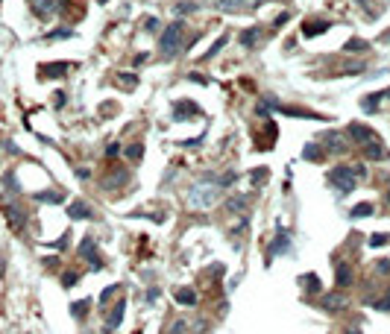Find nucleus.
<instances>
[{"label": "nucleus", "instance_id": "38", "mask_svg": "<svg viewBox=\"0 0 390 334\" xmlns=\"http://www.w3.org/2000/svg\"><path fill=\"white\" fill-rule=\"evenodd\" d=\"M47 41H56V38H73V30H53V33L44 35Z\"/></svg>", "mask_w": 390, "mask_h": 334}, {"label": "nucleus", "instance_id": "33", "mask_svg": "<svg viewBox=\"0 0 390 334\" xmlns=\"http://www.w3.org/2000/svg\"><path fill=\"white\" fill-rule=\"evenodd\" d=\"M388 243H390V234H388V232L370 234V246H373V249H379V246H388Z\"/></svg>", "mask_w": 390, "mask_h": 334}, {"label": "nucleus", "instance_id": "47", "mask_svg": "<svg viewBox=\"0 0 390 334\" xmlns=\"http://www.w3.org/2000/svg\"><path fill=\"white\" fill-rule=\"evenodd\" d=\"M173 334H188V326H185V323H176V326H173Z\"/></svg>", "mask_w": 390, "mask_h": 334}, {"label": "nucleus", "instance_id": "3", "mask_svg": "<svg viewBox=\"0 0 390 334\" xmlns=\"http://www.w3.org/2000/svg\"><path fill=\"white\" fill-rule=\"evenodd\" d=\"M220 197V185H214V182H196L191 185V191H188V202L194 205V208H208V205H214Z\"/></svg>", "mask_w": 390, "mask_h": 334}, {"label": "nucleus", "instance_id": "50", "mask_svg": "<svg viewBox=\"0 0 390 334\" xmlns=\"http://www.w3.org/2000/svg\"><path fill=\"white\" fill-rule=\"evenodd\" d=\"M382 97H388V100H390V88H388V91H385V94H382Z\"/></svg>", "mask_w": 390, "mask_h": 334}, {"label": "nucleus", "instance_id": "32", "mask_svg": "<svg viewBox=\"0 0 390 334\" xmlns=\"http://www.w3.org/2000/svg\"><path fill=\"white\" fill-rule=\"evenodd\" d=\"M127 159H130V162H141V159H144V144H141V141H135V144L127 147Z\"/></svg>", "mask_w": 390, "mask_h": 334}, {"label": "nucleus", "instance_id": "6", "mask_svg": "<svg viewBox=\"0 0 390 334\" xmlns=\"http://www.w3.org/2000/svg\"><path fill=\"white\" fill-rule=\"evenodd\" d=\"M79 255L91 264V270H103V255H100V249H97V240H94V234H85L82 240H79Z\"/></svg>", "mask_w": 390, "mask_h": 334}, {"label": "nucleus", "instance_id": "46", "mask_svg": "<svg viewBox=\"0 0 390 334\" xmlns=\"http://www.w3.org/2000/svg\"><path fill=\"white\" fill-rule=\"evenodd\" d=\"M235 3H238V0H217L220 9H235Z\"/></svg>", "mask_w": 390, "mask_h": 334}, {"label": "nucleus", "instance_id": "39", "mask_svg": "<svg viewBox=\"0 0 390 334\" xmlns=\"http://www.w3.org/2000/svg\"><path fill=\"white\" fill-rule=\"evenodd\" d=\"M196 9H199L196 3H176V15H191Z\"/></svg>", "mask_w": 390, "mask_h": 334}, {"label": "nucleus", "instance_id": "34", "mask_svg": "<svg viewBox=\"0 0 390 334\" xmlns=\"http://www.w3.org/2000/svg\"><path fill=\"white\" fill-rule=\"evenodd\" d=\"M264 179H267V167H256V170L250 173V182H253L256 188H261V185H264Z\"/></svg>", "mask_w": 390, "mask_h": 334}, {"label": "nucleus", "instance_id": "27", "mask_svg": "<svg viewBox=\"0 0 390 334\" xmlns=\"http://www.w3.org/2000/svg\"><path fill=\"white\" fill-rule=\"evenodd\" d=\"M88 311H91V299H76L70 305V317H76V320L88 317Z\"/></svg>", "mask_w": 390, "mask_h": 334}, {"label": "nucleus", "instance_id": "4", "mask_svg": "<svg viewBox=\"0 0 390 334\" xmlns=\"http://www.w3.org/2000/svg\"><path fill=\"white\" fill-rule=\"evenodd\" d=\"M3 214H6V223H9L15 232H24V229H27V223H30L27 208H24V205H18V202H12V200L3 202Z\"/></svg>", "mask_w": 390, "mask_h": 334}, {"label": "nucleus", "instance_id": "17", "mask_svg": "<svg viewBox=\"0 0 390 334\" xmlns=\"http://www.w3.org/2000/svg\"><path fill=\"white\" fill-rule=\"evenodd\" d=\"M223 208H226V214H247L250 211V197L247 194H235V197H229L223 202Z\"/></svg>", "mask_w": 390, "mask_h": 334}, {"label": "nucleus", "instance_id": "9", "mask_svg": "<svg viewBox=\"0 0 390 334\" xmlns=\"http://www.w3.org/2000/svg\"><path fill=\"white\" fill-rule=\"evenodd\" d=\"M346 138H349L352 144H358V147H364V144L376 141L379 135L373 132L370 126H364V123H349V126H346Z\"/></svg>", "mask_w": 390, "mask_h": 334}, {"label": "nucleus", "instance_id": "42", "mask_svg": "<svg viewBox=\"0 0 390 334\" xmlns=\"http://www.w3.org/2000/svg\"><path fill=\"white\" fill-rule=\"evenodd\" d=\"M118 153H121V144H106V156L109 159H115Z\"/></svg>", "mask_w": 390, "mask_h": 334}, {"label": "nucleus", "instance_id": "11", "mask_svg": "<svg viewBox=\"0 0 390 334\" xmlns=\"http://www.w3.org/2000/svg\"><path fill=\"white\" fill-rule=\"evenodd\" d=\"M361 153H364V159L367 162H388L390 159V153H388V147L376 138V141H370V144H364L361 147Z\"/></svg>", "mask_w": 390, "mask_h": 334}, {"label": "nucleus", "instance_id": "15", "mask_svg": "<svg viewBox=\"0 0 390 334\" xmlns=\"http://www.w3.org/2000/svg\"><path fill=\"white\" fill-rule=\"evenodd\" d=\"M352 281H355V273H352V267H349L346 261L334 267V284H337V290H346V287H352Z\"/></svg>", "mask_w": 390, "mask_h": 334}, {"label": "nucleus", "instance_id": "14", "mask_svg": "<svg viewBox=\"0 0 390 334\" xmlns=\"http://www.w3.org/2000/svg\"><path fill=\"white\" fill-rule=\"evenodd\" d=\"M320 308H323V311H328V314H337V311H343V308H346V296H343V290L320 296Z\"/></svg>", "mask_w": 390, "mask_h": 334}, {"label": "nucleus", "instance_id": "24", "mask_svg": "<svg viewBox=\"0 0 390 334\" xmlns=\"http://www.w3.org/2000/svg\"><path fill=\"white\" fill-rule=\"evenodd\" d=\"M325 156H328V153L323 150V144H305V150H302V159H305V162H317V165H320Z\"/></svg>", "mask_w": 390, "mask_h": 334}, {"label": "nucleus", "instance_id": "13", "mask_svg": "<svg viewBox=\"0 0 390 334\" xmlns=\"http://www.w3.org/2000/svg\"><path fill=\"white\" fill-rule=\"evenodd\" d=\"M124 317H127V299H118L115 305H112V314H106V329H109V332L121 329Z\"/></svg>", "mask_w": 390, "mask_h": 334}, {"label": "nucleus", "instance_id": "7", "mask_svg": "<svg viewBox=\"0 0 390 334\" xmlns=\"http://www.w3.org/2000/svg\"><path fill=\"white\" fill-rule=\"evenodd\" d=\"M199 114H202V109H199L194 100H176V103H173V120H176V123L196 120Z\"/></svg>", "mask_w": 390, "mask_h": 334}, {"label": "nucleus", "instance_id": "49", "mask_svg": "<svg viewBox=\"0 0 390 334\" xmlns=\"http://www.w3.org/2000/svg\"><path fill=\"white\" fill-rule=\"evenodd\" d=\"M343 334H364V332H361V329H355V326H352V329H343Z\"/></svg>", "mask_w": 390, "mask_h": 334}, {"label": "nucleus", "instance_id": "29", "mask_svg": "<svg viewBox=\"0 0 390 334\" xmlns=\"http://www.w3.org/2000/svg\"><path fill=\"white\" fill-rule=\"evenodd\" d=\"M370 308H376V311H390V287L382 293V296H373V299H370Z\"/></svg>", "mask_w": 390, "mask_h": 334}, {"label": "nucleus", "instance_id": "23", "mask_svg": "<svg viewBox=\"0 0 390 334\" xmlns=\"http://www.w3.org/2000/svg\"><path fill=\"white\" fill-rule=\"evenodd\" d=\"M130 179V173H127V167H112V176H106V182H103V188H118V185H124Z\"/></svg>", "mask_w": 390, "mask_h": 334}, {"label": "nucleus", "instance_id": "2", "mask_svg": "<svg viewBox=\"0 0 390 334\" xmlns=\"http://www.w3.org/2000/svg\"><path fill=\"white\" fill-rule=\"evenodd\" d=\"M182 35H185V24H182V18L179 21H173V24H167L159 35V50H162L164 59H170L176 50H179V44H182Z\"/></svg>", "mask_w": 390, "mask_h": 334}, {"label": "nucleus", "instance_id": "31", "mask_svg": "<svg viewBox=\"0 0 390 334\" xmlns=\"http://www.w3.org/2000/svg\"><path fill=\"white\" fill-rule=\"evenodd\" d=\"M379 100H382V94H367V97L361 100V109L373 114V111H379Z\"/></svg>", "mask_w": 390, "mask_h": 334}, {"label": "nucleus", "instance_id": "51", "mask_svg": "<svg viewBox=\"0 0 390 334\" xmlns=\"http://www.w3.org/2000/svg\"><path fill=\"white\" fill-rule=\"evenodd\" d=\"M388 205H390V188H388Z\"/></svg>", "mask_w": 390, "mask_h": 334}, {"label": "nucleus", "instance_id": "35", "mask_svg": "<svg viewBox=\"0 0 390 334\" xmlns=\"http://www.w3.org/2000/svg\"><path fill=\"white\" fill-rule=\"evenodd\" d=\"M76 281H79V273H76V270H65V273H62V287H73Z\"/></svg>", "mask_w": 390, "mask_h": 334}, {"label": "nucleus", "instance_id": "44", "mask_svg": "<svg viewBox=\"0 0 390 334\" xmlns=\"http://www.w3.org/2000/svg\"><path fill=\"white\" fill-rule=\"evenodd\" d=\"M238 3H241L244 9H259L261 6V0H238Z\"/></svg>", "mask_w": 390, "mask_h": 334}, {"label": "nucleus", "instance_id": "10", "mask_svg": "<svg viewBox=\"0 0 390 334\" xmlns=\"http://www.w3.org/2000/svg\"><path fill=\"white\" fill-rule=\"evenodd\" d=\"M30 9L38 21H50L59 12V0H30Z\"/></svg>", "mask_w": 390, "mask_h": 334}, {"label": "nucleus", "instance_id": "41", "mask_svg": "<svg viewBox=\"0 0 390 334\" xmlns=\"http://www.w3.org/2000/svg\"><path fill=\"white\" fill-rule=\"evenodd\" d=\"M376 273H379V276H388V273H390V261H388V258H379V264H376Z\"/></svg>", "mask_w": 390, "mask_h": 334}, {"label": "nucleus", "instance_id": "48", "mask_svg": "<svg viewBox=\"0 0 390 334\" xmlns=\"http://www.w3.org/2000/svg\"><path fill=\"white\" fill-rule=\"evenodd\" d=\"M76 176H79V179H88V176H91V170H88V167H85V170L79 167V170H76Z\"/></svg>", "mask_w": 390, "mask_h": 334}, {"label": "nucleus", "instance_id": "12", "mask_svg": "<svg viewBox=\"0 0 390 334\" xmlns=\"http://www.w3.org/2000/svg\"><path fill=\"white\" fill-rule=\"evenodd\" d=\"M296 284H299L308 296H314V293H317V296H323V281H320V276H317V273H302V276L296 278Z\"/></svg>", "mask_w": 390, "mask_h": 334}, {"label": "nucleus", "instance_id": "37", "mask_svg": "<svg viewBox=\"0 0 390 334\" xmlns=\"http://www.w3.org/2000/svg\"><path fill=\"white\" fill-rule=\"evenodd\" d=\"M118 290H121V284H109V287H106V290L100 293V305H109V299H112V296H115Z\"/></svg>", "mask_w": 390, "mask_h": 334}, {"label": "nucleus", "instance_id": "40", "mask_svg": "<svg viewBox=\"0 0 390 334\" xmlns=\"http://www.w3.org/2000/svg\"><path fill=\"white\" fill-rule=\"evenodd\" d=\"M144 30H147V33H159V30H162V21H159V18H147V21H144Z\"/></svg>", "mask_w": 390, "mask_h": 334}, {"label": "nucleus", "instance_id": "1", "mask_svg": "<svg viewBox=\"0 0 390 334\" xmlns=\"http://www.w3.org/2000/svg\"><path fill=\"white\" fill-rule=\"evenodd\" d=\"M328 185L337 191V194H352L355 191V185H358V176H355V170H352V165H337V167H331L328 170Z\"/></svg>", "mask_w": 390, "mask_h": 334}, {"label": "nucleus", "instance_id": "16", "mask_svg": "<svg viewBox=\"0 0 390 334\" xmlns=\"http://www.w3.org/2000/svg\"><path fill=\"white\" fill-rule=\"evenodd\" d=\"M67 217H70V220H91V217H94V208L82 200H73L67 205Z\"/></svg>", "mask_w": 390, "mask_h": 334}, {"label": "nucleus", "instance_id": "26", "mask_svg": "<svg viewBox=\"0 0 390 334\" xmlns=\"http://www.w3.org/2000/svg\"><path fill=\"white\" fill-rule=\"evenodd\" d=\"M176 302L185 305V308H194L196 305V290H191V287H179V290H176Z\"/></svg>", "mask_w": 390, "mask_h": 334}, {"label": "nucleus", "instance_id": "19", "mask_svg": "<svg viewBox=\"0 0 390 334\" xmlns=\"http://www.w3.org/2000/svg\"><path fill=\"white\" fill-rule=\"evenodd\" d=\"M238 41H241L244 50H256L259 41H261V27H250V30H244V33L238 35Z\"/></svg>", "mask_w": 390, "mask_h": 334}, {"label": "nucleus", "instance_id": "25", "mask_svg": "<svg viewBox=\"0 0 390 334\" xmlns=\"http://www.w3.org/2000/svg\"><path fill=\"white\" fill-rule=\"evenodd\" d=\"M373 211H376V205L373 202H358L349 208V217L352 220H361V217H373Z\"/></svg>", "mask_w": 390, "mask_h": 334}, {"label": "nucleus", "instance_id": "45", "mask_svg": "<svg viewBox=\"0 0 390 334\" xmlns=\"http://www.w3.org/2000/svg\"><path fill=\"white\" fill-rule=\"evenodd\" d=\"M156 299H159V287H150L147 290V305H153Z\"/></svg>", "mask_w": 390, "mask_h": 334}, {"label": "nucleus", "instance_id": "22", "mask_svg": "<svg viewBox=\"0 0 390 334\" xmlns=\"http://www.w3.org/2000/svg\"><path fill=\"white\" fill-rule=\"evenodd\" d=\"M331 30V21H308L305 27H302V35L305 38H314V35H323Z\"/></svg>", "mask_w": 390, "mask_h": 334}, {"label": "nucleus", "instance_id": "20", "mask_svg": "<svg viewBox=\"0 0 390 334\" xmlns=\"http://www.w3.org/2000/svg\"><path fill=\"white\" fill-rule=\"evenodd\" d=\"M273 141H276V123L267 120V123H264V135H256V147H259V150H270Z\"/></svg>", "mask_w": 390, "mask_h": 334}, {"label": "nucleus", "instance_id": "43", "mask_svg": "<svg viewBox=\"0 0 390 334\" xmlns=\"http://www.w3.org/2000/svg\"><path fill=\"white\" fill-rule=\"evenodd\" d=\"M53 97H56V100H53V106H56V109H62V106H65V103H67V100H65V97H67L65 91H56Z\"/></svg>", "mask_w": 390, "mask_h": 334}, {"label": "nucleus", "instance_id": "36", "mask_svg": "<svg viewBox=\"0 0 390 334\" xmlns=\"http://www.w3.org/2000/svg\"><path fill=\"white\" fill-rule=\"evenodd\" d=\"M118 82H121L124 88H135V85H138V76H135V73H118Z\"/></svg>", "mask_w": 390, "mask_h": 334}, {"label": "nucleus", "instance_id": "30", "mask_svg": "<svg viewBox=\"0 0 390 334\" xmlns=\"http://www.w3.org/2000/svg\"><path fill=\"white\" fill-rule=\"evenodd\" d=\"M343 50H346V53H364V50H370V44H367L364 38H349V41L343 44Z\"/></svg>", "mask_w": 390, "mask_h": 334}, {"label": "nucleus", "instance_id": "8", "mask_svg": "<svg viewBox=\"0 0 390 334\" xmlns=\"http://www.w3.org/2000/svg\"><path fill=\"white\" fill-rule=\"evenodd\" d=\"M288 249H291V234H288V229L279 223V226H276V240H273L270 249H267V264H273V258L282 255V252H288Z\"/></svg>", "mask_w": 390, "mask_h": 334}, {"label": "nucleus", "instance_id": "21", "mask_svg": "<svg viewBox=\"0 0 390 334\" xmlns=\"http://www.w3.org/2000/svg\"><path fill=\"white\" fill-rule=\"evenodd\" d=\"M35 200H38V202H50V205H62V202L67 200V194H65V191H59V188H50V191H38Z\"/></svg>", "mask_w": 390, "mask_h": 334}, {"label": "nucleus", "instance_id": "28", "mask_svg": "<svg viewBox=\"0 0 390 334\" xmlns=\"http://www.w3.org/2000/svg\"><path fill=\"white\" fill-rule=\"evenodd\" d=\"M226 44H229V35H220V38H217V41H214V44H211V47H208L205 53H202V62H208V59H214V56H217V53H220V50H223Z\"/></svg>", "mask_w": 390, "mask_h": 334}, {"label": "nucleus", "instance_id": "18", "mask_svg": "<svg viewBox=\"0 0 390 334\" xmlns=\"http://www.w3.org/2000/svg\"><path fill=\"white\" fill-rule=\"evenodd\" d=\"M65 70H70L67 62H44V65H38V73L44 79H59V76H65Z\"/></svg>", "mask_w": 390, "mask_h": 334}, {"label": "nucleus", "instance_id": "5", "mask_svg": "<svg viewBox=\"0 0 390 334\" xmlns=\"http://www.w3.org/2000/svg\"><path fill=\"white\" fill-rule=\"evenodd\" d=\"M320 144H323V150L328 153V156H340V153L349 150V138H346V132H337V129L323 132L320 135Z\"/></svg>", "mask_w": 390, "mask_h": 334}]
</instances>
